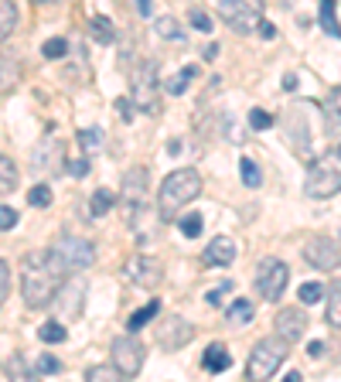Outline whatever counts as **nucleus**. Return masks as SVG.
<instances>
[{
  "label": "nucleus",
  "instance_id": "nucleus-23",
  "mask_svg": "<svg viewBox=\"0 0 341 382\" xmlns=\"http://www.w3.org/2000/svg\"><path fill=\"white\" fill-rule=\"evenodd\" d=\"M157 311H161L157 301H151V304H143L140 311H133V314L126 318V331H140V328H147V324L157 318Z\"/></svg>",
  "mask_w": 341,
  "mask_h": 382
},
{
  "label": "nucleus",
  "instance_id": "nucleus-4",
  "mask_svg": "<svg viewBox=\"0 0 341 382\" xmlns=\"http://www.w3.org/2000/svg\"><path fill=\"white\" fill-rule=\"evenodd\" d=\"M287 355H290V345H287L280 335L260 338V341L253 345V352H249L246 376H249V379H256V382L277 376V368L283 366V358H287Z\"/></svg>",
  "mask_w": 341,
  "mask_h": 382
},
{
  "label": "nucleus",
  "instance_id": "nucleus-29",
  "mask_svg": "<svg viewBox=\"0 0 341 382\" xmlns=\"http://www.w3.org/2000/svg\"><path fill=\"white\" fill-rule=\"evenodd\" d=\"M321 24L331 38H341V24L335 21V0H321Z\"/></svg>",
  "mask_w": 341,
  "mask_h": 382
},
{
  "label": "nucleus",
  "instance_id": "nucleus-27",
  "mask_svg": "<svg viewBox=\"0 0 341 382\" xmlns=\"http://www.w3.org/2000/svg\"><path fill=\"white\" fill-rule=\"evenodd\" d=\"M38 338H41L45 345H62L65 338H68V328H65V324H58V321H48V324H41V328H38Z\"/></svg>",
  "mask_w": 341,
  "mask_h": 382
},
{
  "label": "nucleus",
  "instance_id": "nucleus-34",
  "mask_svg": "<svg viewBox=\"0 0 341 382\" xmlns=\"http://www.w3.org/2000/svg\"><path fill=\"white\" fill-rule=\"evenodd\" d=\"M188 24L195 31H202V34H212V28H215L212 17H208V11H202V7H191V11H188Z\"/></svg>",
  "mask_w": 341,
  "mask_h": 382
},
{
  "label": "nucleus",
  "instance_id": "nucleus-14",
  "mask_svg": "<svg viewBox=\"0 0 341 382\" xmlns=\"http://www.w3.org/2000/svg\"><path fill=\"white\" fill-rule=\"evenodd\" d=\"M147 188H151V171L147 168H130L123 174V201L130 208H140V205H143Z\"/></svg>",
  "mask_w": 341,
  "mask_h": 382
},
{
  "label": "nucleus",
  "instance_id": "nucleus-24",
  "mask_svg": "<svg viewBox=\"0 0 341 382\" xmlns=\"http://www.w3.org/2000/svg\"><path fill=\"white\" fill-rule=\"evenodd\" d=\"M253 304H249L246 297H239V301H233V307L225 311V318H229V324H235V328H243V324H249L253 321Z\"/></svg>",
  "mask_w": 341,
  "mask_h": 382
},
{
  "label": "nucleus",
  "instance_id": "nucleus-25",
  "mask_svg": "<svg viewBox=\"0 0 341 382\" xmlns=\"http://www.w3.org/2000/svg\"><path fill=\"white\" fill-rule=\"evenodd\" d=\"M17 28V7L11 0H0V41L4 38H11Z\"/></svg>",
  "mask_w": 341,
  "mask_h": 382
},
{
  "label": "nucleus",
  "instance_id": "nucleus-17",
  "mask_svg": "<svg viewBox=\"0 0 341 382\" xmlns=\"http://www.w3.org/2000/svg\"><path fill=\"white\" fill-rule=\"evenodd\" d=\"M321 109H325V130L331 137H338L341 134V86H335V89L327 92V99L321 103Z\"/></svg>",
  "mask_w": 341,
  "mask_h": 382
},
{
  "label": "nucleus",
  "instance_id": "nucleus-26",
  "mask_svg": "<svg viewBox=\"0 0 341 382\" xmlns=\"http://www.w3.org/2000/svg\"><path fill=\"white\" fill-rule=\"evenodd\" d=\"M89 31H93V38L99 45H113V41H116V28L109 24V17H93V21H89Z\"/></svg>",
  "mask_w": 341,
  "mask_h": 382
},
{
  "label": "nucleus",
  "instance_id": "nucleus-22",
  "mask_svg": "<svg viewBox=\"0 0 341 382\" xmlns=\"http://www.w3.org/2000/svg\"><path fill=\"white\" fill-rule=\"evenodd\" d=\"M113 205H116V195L109 188H96V195L89 198V212H93V218H103L113 212Z\"/></svg>",
  "mask_w": 341,
  "mask_h": 382
},
{
  "label": "nucleus",
  "instance_id": "nucleus-15",
  "mask_svg": "<svg viewBox=\"0 0 341 382\" xmlns=\"http://www.w3.org/2000/svg\"><path fill=\"white\" fill-rule=\"evenodd\" d=\"M82 297H86V280H72L68 287H58L55 291V301L51 304L58 307L68 318H78L82 314Z\"/></svg>",
  "mask_w": 341,
  "mask_h": 382
},
{
  "label": "nucleus",
  "instance_id": "nucleus-44",
  "mask_svg": "<svg viewBox=\"0 0 341 382\" xmlns=\"http://www.w3.org/2000/svg\"><path fill=\"white\" fill-rule=\"evenodd\" d=\"M68 171H72L76 178H86V174H89V157H76V161L68 164Z\"/></svg>",
  "mask_w": 341,
  "mask_h": 382
},
{
  "label": "nucleus",
  "instance_id": "nucleus-38",
  "mask_svg": "<svg viewBox=\"0 0 341 382\" xmlns=\"http://www.w3.org/2000/svg\"><path fill=\"white\" fill-rule=\"evenodd\" d=\"M181 232H185L188 239L202 236V215H185V218H181Z\"/></svg>",
  "mask_w": 341,
  "mask_h": 382
},
{
  "label": "nucleus",
  "instance_id": "nucleus-45",
  "mask_svg": "<svg viewBox=\"0 0 341 382\" xmlns=\"http://www.w3.org/2000/svg\"><path fill=\"white\" fill-rule=\"evenodd\" d=\"M116 109H120V116H123V123L133 120V103H130V99H116Z\"/></svg>",
  "mask_w": 341,
  "mask_h": 382
},
{
  "label": "nucleus",
  "instance_id": "nucleus-50",
  "mask_svg": "<svg viewBox=\"0 0 341 382\" xmlns=\"http://www.w3.org/2000/svg\"><path fill=\"white\" fill-rule=\"evenodd\" d=\"M335 154H338V157H341V144H338V147H335Z\"/></svg>",
  "mask_w": 341,
  "mask_h": 382
},
{
  "label": "nucleus",
  "instance_id": "nucleus-28",
  "mask_svg": "<svg viewBox=\"0 0 341 382\" xmlns=\"http://www.w3.org/2000/svg\"><path fill=\"white\" fill-rule=\"evenodd\" d=\"M157 34L161 38H168V41H185V31H181V24L174 21V17H157Z\"/></svg>",
  "mask_w": 341,
  "mask_h": 382
},
{
  "label": "nucleus",
  "instance_id": "nucleus-46",
  "mask_svg": "<svg viewBox=\"0 0 341 382\" xmlns=\"http://www.w3.org/2000/svg\"><path fill=\"white\" fill-rule=\"evenodd\" d=\"M307 355H310V358H321V355H325V341H310Z\"/></svg>",
  "mask_w": 341,
  "mask_h": 382
},
{
  "label": "nucleus",
  "instance_id": "nucleus-39",
  "mask_svg": "<svg viewBox=\"0 0 341 382\" xmlns=\"http://www.w3.org/2000/svg\"><path fill=\"white\" fill-rule=\"evenodd\" d=\"M17 208H11V205H0V232H11L17 226Z\"/></svg>",
  "mask_w": 341,
  "mask_h": 382
},
{
  "label": "nucleus",
  "instance_id": "nucleus-12",
  "mask_svg": "<svg viewBox=\"0 0 341 382\" xmlns=\"http://www.w3.org/2000/svg\"><path fill=\"white\" fill-rule=\"evenodd\" d=\"M191 338H195V328H191L188 321H181V318H170V321H164L161 328H157V345H161L164 352L185 348Z\"/></svg>",
  "mask_w": 341,
  "mask_h": 382
},
{
  "label": "nucleus",
  "instance_id": "nucleus-33",
  "mask_svg": "<svg viewBox=\"0 0 341 382\" xmlns=\"http://www.w3.org/2000/svg\"><path fill=\"white\" fill-rule=\"evenodd\" d=\"M86 379H89V382H113V379H123V372H120V368L109 362V366L89 368V372H86Z\"/></svg>",
  "mask_w": 341,
  "mask_h": 382
},
{
  "label": "nucleus",
  "instance_id": "nucleus-2",
  "mask_svg": "<svg viewBox=\"0 0 341 382\" xmlns=\"http://www.w3.org/2000/svg\"><path fill=\"white\" fill-rule=\"evenodd\" d=\"M202 195V174L195 168H178L170 171L164 184H161V191H157V212L164 222H174L178 212L185 208L188 201H195Z\"/></svg>",
  "mask_w": 341,
  "mask_h": 382
},
{
  "label": "nucleus",
  "instance_id": "nucleus-21",
  "mask_svg": "<svg viewBox=\"0 0 341 382\" xmlns=\"http://www.w3.org/2000/svg\"><path fill=\"white\" fill-rule=\"evenodd\" d=\"M325 318L331 328H341V283H331L325 297Z\"/></svg>",
  "mask_w": 341,
  "mask_h": 382
},
{
  "label": "nucleus",
  "instance_id": "nucleus-3",
  "mask_svg": "<svg viewBox=\"0 0 341 382\" xmlns=\"http://www.w3.org/2000/svg\"><path fill=\"white\" fill-rule=\"evenodd\" d=\"M48 260H51L58 276H76L96 263V246L89 239H78V236H62L48 249Z\"/></svg>",
  "mask_w": 341,
  "mask_h": 382
},
{
  "label": "nucleus",
  "instance_id": "nucleus-47",
  "mask_svg": "<svg viewBox=\"0 0 341 382\" xmlns=\"http://www.w3.org/2000/svg\"><path fill=\"white\" fill-rule=\"evenodd\" d=\"M256 28L263 31V38H273V34H277V31H273V24H270V21H260V24H256Z\"/></svg>",
  "mask_w": 341,
  "mask_h": 382
},
{
  "label": "nucleus",
  "instance_id": "nucleus-1",
  "mask_svg": "<svg viewBox=\"0 0 341 382\" xmlns=\"http://www.w3.org/2000/svg\"><path fill=\"white\" fill-rule=\"evenodd\" d=\"M21 297L31 311H41V307H51L55 301V291L62 283V276L55 273V266L48 260V253L41 249H31L21 256Z\"/></svg>",
  "mask_w": 341,
  "mask_h": 382
},
{
  "label": "nucleus",
  "instance_id": "nucleus-35",
  "mask_svg": "<svg viewBox=\"0 0 341 382\" xmlns=\"http://www.w3.org/2000/svg\"><path fill=\"white\" fill-rule=\"evenodd\" d=\"M78 147L86 151V157L93 151H99V147H103V130H82V134H78Z\"/></svg>",
  "mask_w": 341,
  "mask_h": 382
},
{
  "label": "nucleus",
  "instance_id": "nucleus-43",
  "mask_svg": "<svg viewBox=\"0 0 341 382\" xmlns=\"http://www.w3.org/2000/svg\"><path fill=\"white\" fill-rule=\"evenodd\" d=\"M229 291H233V283H222V287H215V291L205 293V301H208L212 307H218V304H222V293H229Z\"/></svg>",
  "mask_w": 341,
  "mask_h": 382
},
{
  "label": "nucleus",
  "instance_id": "nucleus-20",
  "mask_svg": "<svg viewBox=\"0 0 341 382\" xmlns=\"http://www.w3.org/2000/svg\"><path fill=\"white\" fill-rule=\"evenodd\" d=\"M17 178H21V174H17V164L7 157V154H0V198H7V195L14 191Z\"/></svg>",
  "mask_w": 341,
  "mask_h": 382
},
{
  "label": "nucleus",
  "instance_id": "nucleus-18",
  "mask_svg": "<svg viewBox=\"0 0 341 382\" xmlns=\"http://www.w3.org/2000/svg\"><path fill=\"white\" fill-rule=\"evenodd\" d=\"M202 366L208 368V372H225V368L233 366V355H229V348H225L222 341H215V345H208V348H205Z\"/></svg>",
  "mask_w": 341,
  "mask_h": 382
},
{
  "label": "nucleus",
  "instance_id": "nucleus-10",
  "mask_svg": "<svg viewBox=\"0 0 341 382\" xmlns=\"http://www.w3.org/2000/svg\"><path fill=\"white\" fill-rule=\"evenodd\" d=\"M123 273L130 283H137L143 291H154V287H161V280H164V263L157 260V256H151V253H137L133 260L126 263Z\"/></svg>",
  "mask_w": 341,
  "mask_h": 382
},
{
  "label": "nucleus",
  "instance_id": "nucleus-32",
  "mask_svg": "<svg viewBox=\"0 0 341 382\" xmlns=\"http://www.w3.org/2000/svg\"><path fill=\"white\" fill-rule=\"evenodd\" d=\"M195 76H198V69H195V65H185V69H181V76H174L168 82V92L170 96H181V92L188 89V82H191Z\"/></svg>",
  "mask_w": 341,
  "mask_h": 382
},
{
  "label": "nucleus",
  "instance_id": "nucleus-11",
  "mask_svg": "<svg viewBox=\"0 0 341 382\" xmlns=\"http://www.w3.org/2000/svg\"><path fill=\"white\" fill-rule=\"evenodd\" d=\"M304 260L314 266V270H338L341 266V246L335 243V239H327V236H314V239H307V246H304Z\"/></svg>",
  "mask_w": 341,
  "mask_h": 382
},
{
  "label": "nucleus",
  "instance_id": "nucleus-8",
  "mask_svg": "<svg viewBox=\"0 0 341 382\" xmlns=\"http://www.w3.org/2000/svg\"><path fill=\"white\" fill-rule=\"evenodd\" d=\"M109 362L123 372V379H137L143 362H147V348H143V341L137 338V331L120 335L109 345Z\"/></svg>",
  "mask_w": 341,
  "mask_h": 382
},
{
  "label": "nucleus",
  "instance_id": "nucleus-16",
  "mask_svg": "<svg viewBox=\"0 0 341 382\" xmlns=\"http://www.w3.org/2000/svg\"><path fill=\"white\" fill-rule=\"evenodd\" d=\"M235 243L229 239V236H215L212 243L205 246V266H233V260H235Z\"/></svg>",
  "mask_w": 341,
  "mask_h": 382
},
{
  "label": "nucleus",
  "instance_id": "nucleus-37",
  "mask_svg": "<svg viewBox=\"0 0 341 382\" xmlns=\"http://www.w3.org/2000/svg\"><path fill=\"white\" fill-rule=\"evenodd\" d=\"M65 51H68V41H65V38H48L45 45H41V55H45V59H62Z\"/></svg>",
  "mask_w": 341,
  "mask_h": 382
},
{
  "label": "nucleus",
  "instance_id": "nucleus-31",
  "mask_svg": "<svg viewBox=\"0 0 341 382\" xmlns=\"http://www.w3.org/2000/svg\"><path fill=\"white\" fill-rule=\"evenodd\" d=\"M297 297H300V304H317V301H325V287L317 280H307V283H300Z\"/></svg>",
  "mask_w": 341,
  "mask_h": 382
},
{
  "label": "nucleus",
  "instance_id": "nucleus-30",
  "mask_svg": "<svg viewBox=\"0 0 341 382\" xmlns=\"http://www.w3.org/2000/svg\"><path fill=\"white\" fill-rule=\"evenodd\" d=\"M239 174H243V184H246V188H260V181H263V174H260V168H256V161H249V157L239 161Z\"/></svg>",
  "mask_w": 341,
  "mask_h": 382
},
{
  "label": "nucleus",
  "instance_id": "nucleus-7",
  "mask_svg": "<svg viewBox=\"0 0 341 382\" xmlns=\"http://www.w3.org/2000/svg\"><path fill=\"white\" fill-rule=\"evenodd\" d=\"M253 283H256V293L263 297L266 304H277L283 297V291H287V283H290V266L283 260H277V256H266L256 266V280Z\"/></svg>",
  "mask_w": 341,
  "mask_h": 382
},
{
  "label": "nucleus",
  "instance_id": "nucleus-19",
  "mask_svg": "<svg viewBox=\"0 0 341 382\" xmlns=\"http://www.w3.org/2000/svg\"><path fill=\"white\" fill-rule=\"evenodd\" d=\"M17 82H21V65H17L11 55L0 51V96H7Z\"/></svg>",
  "mask_w": 341,
  "mask_h": 382
},
{
  "label": "nucleus",
  "instance_id": "nucleus-41",
  "mask_svg": "<svg viewBox=\"0 0 341 382\" xmlns=\"http://www.w3.org/2000/svg\"><path fill=\"white\" fill-rule=\"evenodd\" d=\"M7 297H11V266L0 260V307H4Z\"/></svg>",
  "mask_w": 341,
  "mask_h": 382
},
{
  "label": "nucleus",
  "instance_id": "nucleus-13",
  "mask_svg": "<svg viewBox=\"0 0 341 382\" xmlns=\"http://www.w3.org/2000/svg\"><path fill=\"white\" fill-rule=\"evenodd\" d=\"M277 335L287 341V345H294V341H300L304 338V331H307V314L300 311V307H287V311H280L277 314Z\"/></svg>",
  "mask_w": 341,
  "mask_h": 382
},
{
  "label": "nucleus",
  "instance_id": "nucleus-49",
  "mask_svg": "<svg viewBox=\"0 0 341 382\" xmlns=\"http://www.w3.org/2000/svg\"><path fill=\"white\" fill-rule=\"evenodd\" d=\"M34 4H55V0H34Z\"/></svg>",
  "mask_w": 341,
  "mask_h": 382
},
{
  "label": "nucleus",
  "instance_id": "nucleus-6",
  "mask_svg": "<svg viewBox=\"0 0 341 382\" xmlns=\"http://www.w3.org/2000/svg\"><path fill=\"white\" fill-rule=\"evenodd\" d=\"M130 103L140 113H157L161 109V82H157V65L154 61H137L130 69Z\"/></svg>",
  "mask_w": 341,
  "mask_h": 382
},
{
  "label": "nucleus",
  "instance_id": "nucleus-9",
  "mask_svg": "<svg viewBox=\"0 0 341 382\" xmlns=\"http://www.w3.org/2000/svg\"><path fill=\"white\" fill-rule=\"evenodd\" d=\"M218 14L235 34H253L263 17V0H218Z\"/></svg>",
  "mask_w": 341,
  "mask_h": 382
},
{
  "label": "nucleus",
  "instance_id": "nucleus-48",
  "mask_svg": "<svg viewBox=\"0 0 341 382\" xmlns=\"http://www.w3.org/2000/svg\"><path fill=\"white\" fill-rule=\"evenodd\" d=\"M137 11L143 17H151V0H137Z\"/></svg>",
  "mask_w": 341,
  "mask_h": 382
},
{
  "label": "nucleus",
  "instance_id": "nucleus-42",
  "mask_svg": "<svg viewBox=\"0 0 341 382\" xmlns=\"http://www.w3.org/2000/svg\"><path fill=\"white\" fill-rule=\"evenodd\" d=\"M270 123H273V116H270L266 109H253V113H249V126H253V130H266Z\"/></svg>",
  "mask_w": 341,
  "mask_h": 382
},
{
  "label": "nucleus",
  "instance_id": "nucleus-5",
  "mask_svg": "<svg viewBox=\"0 0 341 382\" xmlns=\"http://www.w3.org/2000/svg\"><path fill=\"white\" fill-rule=\"evenodd\" d=\"M304 191L310 198H335L341 191V157L335 151H327L325 157H317L307 168V181Z\"/></svg>",
  "mask_w": 341,
  "mask_h": 382
},
{
  "label": "nucleus",
  "instance_id": "nucleus-40",
  "mask_svg": "<svg viewBox=\"0 0 341 382\" xmlns=\"http://www.w3.org/2000/svg\"><path fill=\"white\" fill-rule=\"evenodd\" d=\"M58 368H62V362H58L55 355H41L38 366H34V372H38V376H51V372H58Z\"/></svg>",
  "mask_w": 341,
  "mask_h": 382
},
{
  "label": "nucleus",
  "instance_id": "nucleus-36",
  "mask_svg": "<svg viewBox=\"0 0 341 382\" xmlns=\"http://www.w3.org/2000/svg\"><path fill=\"white\" fill-rule=\"evenodd\" d=\"M28 205H34V208H48V205H51V188H48V184H34L31 191H28Z\"/></svg>",
  "mask_w": 341,
  "mask_h": 382
}]
</instances>
